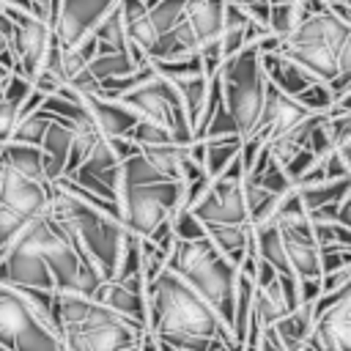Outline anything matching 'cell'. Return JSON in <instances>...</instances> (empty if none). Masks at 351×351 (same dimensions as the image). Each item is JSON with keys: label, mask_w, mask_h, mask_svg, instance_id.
<instances>
[{"label": "cell", "mask_w": 351, "mask_h": 351, "mask_svg": "<svg viewBox=\"0 0 351 351\" xmlns=\"http://www.w3.org/2000/svg\"><path fill=\"white\" fill-rule=\"evenodd\" d=\"M315 326L332 337L337 351H351V293L343 296L332 310H326L315 321Z\"/></svg>", "instance_id": "cell-24"}, {"label": "cell", "mask_w": 351, "mask_h": 351, "mask_svg": "<svg viewBox=\"0 0 351 351\" xmlns=\"http://www.w3.org/2000/svg\"><path fill=\"white\" fill-rule=\"evenodd\" d=\"M250 25V16L244 14L241 5H233L225 0V8H222V27H219V52L222 58H230L236 55L239 49H244V30Z\"/></svg>", "instance_id": "cell-23"}, {"label": "cell", "mask_w": 351, "mask_h": 351, "mask_svg": "<svg viewBox=\"0 0 351 351\" xmlns=\"http://www.w3.org/2000/svg\"><path fill=\"white\" fill-rule=\"evenodd\" d=\"M115 101L129 107L140 121H148V123L170 132L176 145H189L192 143V126L184 115V107H181V99H178L173 82H167L162 77H154L145 85L123 93Z\"/></svg>", "instance_id": "cell-7"}, {"label": "cell", "mask_w": 351, "mask_h": 351, "mask_svg": "<svg viewBox=\"0 0 351 351\" xmlns=\"http://www.w3.org/2000/svg\"><path fill=\"white\" fill-rule=\"evenodd\" d=\"M313 162H315V156H313V151L304 145V148H299V151L285 162V167H282V170H285V176H288V178H291V184H293L304 170H310V167H313Z\"/></svg>", "instance_id": "cell-41"}, {"label": "cell", "mask_w": 351, "mask_h": 351, "mask_svg": "<svg viewBox=\"0 0 351 351\" xmlns=\"http://www.w3.org/2000/svg\"><path fill=\"white\" fill-rule=\"evenodd\" d=\"M140 154L165 181H184V162L189 159V145H143Z\"/></svg>", "instance_id": "cell-21"}, {"label": "cell", "mask_w": 351, "mask_h": 351, "mask_svg": "<svg viewBox=\"0 0 351 351\" xmlns=\"http://www.w3.org/2000/svg\"><path fill=\"white\" fill-rule=\"evenodd\" d=\"M307 112H326V107L332 104V96H329V90H326V85L324 82H313V85H307L302 93H296L293 96Z\"/></svg>", "instance_id": "cell-39"}, {"label": "cell", "mask_w": 351, "mask_h": 351, "mask_svg": "<svg viewBox=\"0 0 351 351\" xmlns=\"http://www.w3.org/2000/svg\"><path fill=\"white\" fill-rule=\"evenodd\" d=\"M0 351H8V348H3V346H0Z\"/></svg>", "instance_id": "cell-49"}, {"label": "cell", "mask_w": 351, "mask_h": 351, "mask_svg": "<svg viewBox=\"0 0 351 351\" xmlns=\"http://www.w3.org/2000/svg\"><path fill=\"white\" fill-rule=\"evenodd\" d=\"M296 192L302 197V206L307 211H313L318 206L337 203L343 195H348L351 192V176L348 178H335V181H318V184H310V186H299Z\"/></svg>", "instance_id": "cell-28"}, {"label": "cell", "mask_w": 351, "mask_h": 351, "mask_svg": "<svg viewBox=\"0 0 351 351\" xmlns=\"http://www.w3.org/2000/svg\"><path fill=\"white\" fill-rule=\"evenodd\" d=\"M30 82L22 74H8L5 88L0 93V145L11 140L14 126L19 123V107L25 101V96L30 93Z\"/></svg>", "instance_id": "cell-19"}, {"label": "cell", "mask_w": 351, "mask_h": 351, "mask_svg": "<svg viewBox=\"0 0 351 351\" xmlns=\"http://www.w3.org/2000/svg\"><path fill=\"white\" fill-rule=\"evenodd\" d=\"M296 288H299V302H315V296L321 293V288H318V277L296 280Z\"/></svg>", "instance_id": "cell-43"}, {"label": "cell", "mask_w": 351, "mask_h": 351, "mask_svg": "<svg viewBox=\"0 0 351 351\" xmlns=\"http://www.w3.org/2000/svg\"><path fill=\"white\" fill-rule=\"evenodd\" d=\"M293 25H296V8H293V3H271L269 22H266L269 33L277 36V38H285L293 30Z\"/></svg>", "instance_id": "cell-35"}, {"label": "cell", "mask_w": 351, "mask_h": 351, "mask_svg": "<svg viewBox=\"0 0 351 351\" xmlns=\"http://www.w3.org/2000/svg\"><path fill=\"white\" fill-rule=\"evenodd\" d=\"M148 324L145 332L154 337H173V335H195V337H222L230 351V329L228 324L173 271H162L154 282L143 288Z\"/></svg>", "instance_id": "cell-1"}, {"label": "cell", "mask_w": 351, "mask_h": 351, "mask_svg": "<svg viewBox=\"0 0 351 351\" xmlns=\"http://www.w3.org/2000/svg\"><path fill=\"white\" fill-rule=\"evenodd\" d=\"M126 140H132L137 148H143V145H167V143H173L170 132H165V129H159V126H154V123H148V121H137V123L129 129Z\"/></svg>", "instance_id": "cell-37"}, {"label": "cell", "mask_w": 351, "mask_h": 351, "mask_svg": "<svg viewBox=\"0 0 351 351\" xmlns=\"http://www.w3.org/2000/svg\"><path fill=\"white\" fill-rule=\"evenodd\" d=\"M0 346L8 351H63L60 335L27 304V299L0 282Z\"/></svg>", "instance_id": "cell-5"}, {"label": "cell", "mask_w": 351, "mask_h": 351, "mask_svg": "<svg viewBox=\"0 0 351 351\" xmlns=\"http://www.w3.org/2000/svg\"><path fill=\"white\" fill-rule=\"evenodd\" d=\"M178 99H181V107H184V115L189 121V126L195 129L197 118H200V110H203V101H206V90H208V77L203 74H195V77H184V80H176L173 82Z\"/></svg>", "instance_id": "cell-27"}, {"label": "cell", "mask_w": 351, "mask_h": 351, "mask_svg": "<svg viewBox=\"0 0 351 351\" xmlns=\"http://www.w3.org/2000/svg\"><path fill=\"white\" fill-rule=\"evenodd\" d=\"M277 55L296 63L315 82H329L337 74L351 71V25L337 19L329 5L293 25L280 38Z\"/></svg>", "instance_id": "cell-2"}, {"label": "cell", "mask_w": 351, "mask_h": 351, "mask_svg": "<svg viewBox=\"0 0 351 351\" xmlns=\"http://www.w3.org/2000/svg\"><path fill=\"white\" fill-rule=\"evenodd\" d=\"M261 351H282V348H280V346H277V343L263 332V337H261Z\"/></svg>", "instance_id": "cell-44"}, {"label": "cell", "mask_w": 351, "mask_h": 351, "mask_svg": "<svg viewBox=\"0 0 351 351\" xmlns=\"http://www.w3.org/2000/svg\"><path fill=\"white\" fill-rule=\"evenodd\" d=\"M118 0H60L52 36L60 47H77Z\"/></svg>", "instance_id": "cell-11"}, {"label": "cell", "mask_w": 351, "mask_h": 351, "mask_svg": "<svg viewBox=\"0 0 351 351\" xmlns=\"http://www.w3.org/2000/svg\"><path fill=\"white\" fill-rule=\"evenodd\" d=\"M280 228V241H282V252L288 258V269L296 280H307V277H321V266H318V247L313 241L310 233V222L299 219L291 225H277Z\"/></svg>", "instance_id": "cell-14"}, {"label": "cell", "mask_w": 351, "mask_h": 351, "mask_svg": "<svg viewBox=\"0 0 351 351\" xmlns=\"http://www.w3.org/2000/svg\"><path fill=\"white\" fill-rule=\"evenodd\" d=\"M170 225H173V236L181 239V241L206 239V228L192 211H173L170 214Z\"/></svg>", "instance_id": "cell-36"}, {"label": "cell", "mask_w": 351, "mask_h": 351, "mask_svg": "<svg viewBox=\"0 0 351 351\" xmlns=\"http://www.w3.org/2000/svg\"><path fill=\"white\" fill-rule=\"evenodd\" d=\"M0 192H3V162H0Z\"/></svg>", "instance_id": "cell-46"}, {"label": "cell", "mask_w": 351, "mask_h": 351, "mask_svg": "<svg viewBox=\"0 0 351 351\" xmlns=\"http://www.w3.org/2000/svg\"><path fill=\"white\" fill-rule=\"evenodd\" d=\"M90 36L99 41V49L96 52H104V49L126 52L129 49V38H126V27H123V16H121L118 3L96 22V27L90 30Z\"/></svg>", "instance_id": "cell-26"}, {"label": "cell", "mask_w": 351, "mask_h": 351, "mask_svg": "<svg viewBox=\"0 0 351 351\" xmlns=\"http://www.w3.org/2000/svg\"><path fill=\"white\" fill-rule=\"evenodd\" d=\"M258 55H261V52H258ZM261 69H263V77H266L280 93H285V96H296V93H302L307 85L315 82L307 71H302L296 63H291L288 58H282V55H277V52L261 55Z\"/></svg>", "instance_id": "cell-17"}, {"label": "cell", "mask_w": 351, "mask_h": 351, "mask_svg": "<svg viewBox=\"0 0 351 351\" xmlns=\"http://www.w3.org/2000/svg\"><path fill=\"white\" fill-rule=\"evenodd\" d=\"M250 184H258L261 189H266L269 195H285V192H291L293 189V184H291V178L285 176V170L269 156V162L263 165V170L250 181Z\"/></svg>", "instance_id": "cell-33"}, {"label": "cell", "mask_w": 351, "mask_h": 351, "mask_svg": "<svg viewBox=\"0 0 351 351\" xmlns=\"http://www.w3.org/2000/svg\"><path fill=\"white\" fill-rule=\"evenodd\" d=\"M49 197H52L49 181H33L27 176H19V173L3 167V192H0L3 206L25 214L27 219H36V217L47 214Z\"/></svg>", "instance_id": "cell-13"}, {"label": "cell", "mask_w": 351, "mask_h": 351, "mask_svg": "<svg viewBox=\"0 0 351 351\" xmlns=\"http://www.w3.org/2000/svg\"><path fill=\"white\" fill-rule=\"evenodd\" d=\"M324 3L329 5V3H351V0H324Z\"/></svg>", "instance_id": "cell-47"}, {"label": "cell", "mask_w": 351, "mask_h": 351, "mask_svg": "<svg viewBox=\"0 0 351 351\" xmlns=\"http://www.w3.org/2000/svg\"><path fill=\"white\" fill-rule=\"evenodd\" d=\"M184 181H156L148 186H118L121 225L145 239L162 219L181 208Z\"/></svg>", "instance_id": "cell-6"}, {"label": "cell", "mask_w": 351, "mask_h": 351, "mask_svg": "<svg viewBox=\"0 0 351 351\" xmlns=\"http://www.w3.org/2000/svg\"><path fill=\"white\" fill-rule=\"evenodd\" d=\"M137 66L132 63L129 52H115V49H104V52H96L88 63V71L96 82L101 80H112V77H126L132 74Z\"/></svg>", "instance_id": "cell-29"}, {"label": "cell", "mask_w": 351, "mask_h": 351, "mask_svg": "<svg viewBox=\"0 0 351 351\" xmlns=\"http://www.w3.org/2000/svg\"><path fill=\"white\" fill-rule=\"evenodd\" d=\"M241 151V137L230 134V137H214V140H203V173L208 178H217Z\"/></svg>", "instance_id": "cell-25"}, {"label": "cell", "mask_w": 351, "mask_h": 351, "mask_svg": "<svg viewBox=\"0 0 351 351\" xmlns=\"http://www.w3.org/2000/svg\"><path fill=\"white\" fill-rule=\"evenodd\" d=\"M5 80H8V74H5V77H0V93H3V88H5Z\"/></svg>", "instance_id": "cell-45"}, {"label": "cell", "mask_w": 351, "mask_h": 351, "mask_svg": "<svg viewBox=\"0 0 351 351\" xmlns=\"http://www.w3.org/2000/svg\"><path fill=\"white\" fill-rule=\"evenodd\" d=\"M3 14L14 22V60H16V74H22L30 85L44 69V58L52 41V27L41 22L38 16L3 5Z\"/></svg>", "instance_id": "cell-10"}, {"label": "cell", "mask_w": 351, "mask_h": 351, "mask_svg": "<svg viewBox=\"0 0 351 351\" xmlns=\"http://www.w3.org/2000/svg\"><path fill=\"white\" fill-rule=\"evenodd\" d=\"M27 222L30 219L25 214H19V211H14V208H8V206L0 203V252L25 230Z\"/></svg>", "instance_id": "cell-38"}, {"label": "cell", "mask_w": 351, "mask_h": 351, "mask_svg": "<svg viewBox=\"0 0 351 351\" xmlns=\"http://www.w3.org/2000/svg\"><path fill=\"white\" fill-rule=\"evenodd\" d=\"M71 126L52 118L38 148H41V162H44V178L52 184L66 173V162H69V151H71Z\"/></svg>", "instance_id": "cell-16"}, {"label": "cell", "mask_w": 351, "mask_h": 351, "mask_svg": "<svg viewBox=\"0 0 351 351\" xmlns=\"http://www.w3.org/2000/svg\"><path fill=\"white\" fill-rule=\"evenodd\" d=\"M0 14H3V3H0Z\"/></svg>", "instance_id": "cell-48"}, {"label": "cell", "mask_w": 351, "mask_h": 351, "mask_svg": "<svg viewBox=\"0 0 351 351\" xmlns=\"http://www.w3.org/2000/svg\"><path fill=\"white\" fill-rule=\"evenodd\" d=\"M244 184V165L236 156L208 186L203 200L192 208V214L203 225H247V206L241 195Z\"/></svg>", "instance_id": "cell-9"}, {"label": "cell", "mask_w": 351, "mask_h": 351, "mask_svg": "<svg viewBox=\"0 0 351 351\" xmlns=\"http://www.w3.org/2000/svg\"><path fill=\"white\" fill-rule=\"evenodd\" d=\"M217 74L222 82L225 110L233 118L239 137H247L252 132V126L258 123V115L263 107V88H266L258 49L255 47L239 49L236 55L222 60Z\"/></svg>", "instance_id": "cell-4"}, {"label": "cell", "mask_w": 351, "mask_h": 351, "mask_svg": "<svg viewBox=\"0 0 351 351\" xmlns=\"http://www.w3.org/2000/svg\"><path fill=\"white\" fill-rule=\"evenodd\" d=\"M80 99L101 137H126L129 129L140 121L129 107H123L115 99H101L96 93H80Z\"/></svg>", "instance_id": "cell-15"}, {"label": "cell", "mask_w": 351, "mask_h": 351, "mask_svg": "<svg viewBox=\"0 0 351 351\" xmlns=\"http://www.w3.org/2000/svg\"><path fill=\"white\" fill-rule=\"evenodd\" d=\"M140 263H143V239L129 233L123 236V244H121V255H118V266H115V274L112 280L123 282L129 277H137L140 274Z\"/></svg>", "instance_id": "cell-30"}, {"label": "cell", "mask_w": 351, "mask_h": 351, "mask_svg": "<svg viewBox=\"0 0 351 351\" xmlns=\"http://www.w3.org/2000/svg\"><path fill=\"white\" fill-rule=\"evenodd\" d=\"M82 170H88V173H104V170H112V167H118V159H115V154H112V148H110V143H107V137H99L96 143H93V148L88 151V156H85V162L80 165Z\"/></svg>", "instance_id": "cell-34"}, {"label": "cell", "mask_w": 351, "mask_h": 351, "mask_svg": "<svg viewBox=\"0 0 351 351\" xmlns=\"http://www.w3.org/2000/svg\"><path fill=\"white\" fill-rule=\"evenodd\" d=\"M293 307L288 304V296H285V288H282V280L280 274L263 285V288H255V296H252V315L258 318V324L266 329L271 326L274 321H280L285 313H291Z\"/></svg>", "instance_id": "cell-20"}, {"label": "cell", "mask_w": 351, "mask_h": 351, "mask_svg": "<svg viewBox=\"0 0 351 351\" xmlns=\"http://www.w3.org/2000/svg\"><path fill=\"white\" fill-rule=\"evenodd\" d=\"M143 288H145V282H143L140 274H137V277H129V280H123V282H118V280H101V282L93 288V293H90L88 299L145 329L148 313H145Z\"/></svg>", "instance_id": "cell-12"}, {"label": "cell", "mask_w": 351, "mask_h": 351, "mask_svg": "<svg viewBox=\"0 0 351 351\" xmlns=\"http://www.w3.org/2000/svg\"><path fill=\"white\" fill-rule=\"evenodd\" d=\"M206 228V239L214 244V250L230 263L239 269L244 252H247V244H250V225H203Z\"/></svg>", "instance_id": "cell-18"}, {"label": "cell", "mask_w": 351, "mask_h": 351, "mask_svg": "<svg viewBox=\"0 0 351 351\" xmlns=\"http://www.w3.org/2000/svg\"><path fill=\"white\" fill-rule=\"evenodd\" d=\"M318 266H321V274L346 269V266H351V250L348 247H337V244L318 247Z\"/></svg>", "instance_id": "cell-40"}, {"label": "cell", "mask_w": 351, "mask_h": 351, "mask_svg": "<svg viewBox=\"0 0 351 351\" xmlns=\"http://www.w3.org/2000/svg\"><path fill=\"white\" fill-rule=\"evenodd\" d=\"M165 269L178 274L230 329L239 269L230 266L208 239H195V241L176 239L165 258Z\"/></svg>", "instance_id": "cell-3"}, {"label": "cell", "mask_w": 351, "mask_h": 351, "mask_svg": "<svg viewBox=\"0 0 351 351\" xmlns=\"http://www.w3.org/2000/svg\"><path fill=\"white\" fill-rule=\"evenodd\" d=\"M143 332V326L93 302L88 318L80 326L60 329V343L63 351H129L140 343Z\"/></svg>", "instance_id": "cell-8"}, {"label": "cell", "mask_w": 351, "mask_h": 351, "mask_svg": "<svg viewBox=\"0 0 351 351\" xmlns=\"http://www.w3.org/2000/svg\"><path fill=\"white\" fill-rule=\"evenodd\" d=\"M0 162H3L5 170H14V173L27 176L33 181H47L38 145H22V143H11L8 140V143L0 145Z\"/></svg>", "instance_id": "cell-22"}, {"label": "cell", "mask_w": 351, "mask_h": 351, "mask_svg": "<svg viewBox=\"0 0 351 351\" xmlns=\"http://www.w3.org/2000/svg\"><path fill=\"white\" fill-rule=\"evenodd\" d=\"M318 288H321V293H335V291L351 288V266L329 271V274H321L318 277Z\"/></svg>", "instance_id": "cell-42"}, {"label": "cell", "mask_w": 351, "mask_h": 351, "mask_svg": "<svg viewBox=\"0 0 351 351\" xmlns=\"http://www.w3.org/2000/svg\"><path fill=\"white\" fill-rule=\"evenodd\" d=\"M184 5H186V0H159L156 5L148 8V19L154 22V27H156L159 36L162 33H170L181 22Z\"/></svg>", "instance_id": "cell-32"}, {"label": "cell", "mask_w": 351, "mask_h": 351, "mask_svg": "<svg viewBox=\"0 0 351 351\" xmlns=\"http://www.w3.org/2000/svg\"><path fill=\"white\" fill-rule=\"evenodd\" d=\"M49 121H52V115H47L44 110H36V112L19 118V123H16L14 132H11V143L38 145L41 137H44V132H47V126H49Z\"/></svg>", "instance_id": "cell-31"}]
</instances>
